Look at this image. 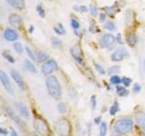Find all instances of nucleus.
<instances>
[{
    "label": "nucleus",
    "instance_id": "nucleus-16",
    "mask_svg": "<svg viewBox=\"0 0 145 136\" xmlns=\"http://www.w3.org/2000/svg\"><path fill=\"white\" fill-rule=\"evenodd\" d=\"M126 40H127V43H128V44L131 47L135 46V45L137 44V43H138V37L134 33H130L128 35H127Z\"/></svg>",
    "mask_w": 145,
    "mask_h": 136
},
{
    "label": "nucleus",
    "instance_id": "nucleus-29",
    "mask_svg": "<svg viewBox=\"0 0 145 136\" xmlns=\"http://www.w3.org/2000/svg\"><path fill=\"white\" fill-rule=\"evenodd\" d=\"M52 45H53V47H54V48H60L63 45L62 41L57 39V38H54L52 40Z\"/></svg>",
    "mask_w": 145,
    "mask_h": 136
},
{
    "label": "nucleus",
    "instance_id": "nucleus-39",
    "mask_svg": "<svg viewBox=\"0 0 145 136\" xmlns=\"http://www.w3.org/2000/svg\"><path fill=\"white\" fill-rule=\"evenodd\" d=\"M91 104H92V108L94 110L96 108V96L95 95H92L91 96Z\"/></svg>",
    "mask_w": 145,
    "mask_h": 136
},
{
    "label": "nucleus",
    "instance_id": "nucleus-22",
    "mask_svg": "<svg viewBox=\"0 0 145 136\" xmlns=\"http://www.w3.org/2000/svg\"><path fill=\"white\" fill-rule=\"evenodd\" d=\"M54 32H56V34L60 35L65 34V28H63V26L62 24H58L57 26H54Z\"/></svg>",
    "mask_w": 145,
    "mask_h": 136
},
{
    "label": "nucleus",
    "instance_id": "nucleus-4",
    "mask_svg": "<svg viewBox=\"0 0 145 136\" xmlns=\"http://www.w3.org/2000/svg\"><path fill=\"white\" fill-rule=\"evenodd\" d=\"M54 130L61 136H69L71 133V124L69 121L66 119L59 120L54 125Z\"/></svg>",
    "mask_w": 145,
    "mask_h": 136
},
{
    "label": "nucleus",
    "instance_id": "nucleus-20",
    "mask_svg": "<svg viewBox=\"0 0 145 136\" xmlns=\"http://www.w3.org/2000/svg\"><path fill=\"white\" fill-rule=\"evenodd\" d=\"M116 92L119 94V96H126L129 94L128 90L125 87H123V86H120V85H116Z\"/></svg>",
    "mask_w": 145,
    "mask_h": 136
},
{
    "label": "nucleus",
    "instance_id": "nucleus-35",
    "mask_svg": "<svg viewBox=\"0 0 145 136\" xmlns=\"http://www.w3.org/2000/svg\"><path fill=\"white\" fill-rule=\"evenodd\" d=\"M25 51H26V53H27V56H28V57L31 59V60H33V61H35V60H36L34 53L32 52V50H31L28 46H26V47H25Z\"/></svg>",
    "mask_w": 145,
    "mask_h": 136
},
{
    "label": "nucleus",
    "instance_id": "nucleus-41",
    "mask_svg": "<svg viewBox=\"0 0 145 136\" xmlns=\"http://www.w3.org/2000/svg\"><path fill=\"white\" fill-rule=\"evenodd\" d=\"M77 10L80 11V12L85 13V12H87V11H88V8H87V7H85V6H80L79 8L77 9Z\"/></svg>",
    "mask_w": 145,
    "mask_h": 136
},
{
    "label": "nucleus",
    "instance_id": "nucleus-7",
    "mask_svg": "<svg viewBox=\"0 0 145 136\" xmlns=\"http://www.w3.org/2000/svg\"><path fill=\"white\" fill-rule=\"evenodd\" d=\"M116 42V37L112 34H105L103 36V41L101 44L102 47H107L108 49H112L114 46Z\"/></svg>",
    "mask_w": 145,
    "mask_h": 136
},
{
    "label": "nucleus",
    "instance_id": "nucleus-1",
    "mask_svg": "<svg viewBox=\"0 0 145 136\" xmlns=\"http://www.w3.org/2000/svg\"><path fill=\"white\" fill-rule=\"evenodd\" d=\"M45 84H46V88L49 94L54 99L60 100L62 97V88L56 77L54 75H49L46 78Z\"/></svg>",
    "mask_w": 145,
    "mask_h": 136
},
{
    "label": "nucleus",
    "instance_id": "nucleus-47",
    "mask_svg": "<svg viewBox=\"0 0 145 136\" xmlns=\"http://www.w3.org/2000/svg\"><path fill=\"white\" fill-rule=\"evenodd\" d=\"M143 71H144V74H145V60L143 61Z\"/></svg>",
    "mask_w": 145,
    "mask_h": 136
},
{
    "label": "nucleus",
    "instance_id": "nucleus-43",
    "mask_svg": "<svg viewBox=\"0 0 145 136\" xmlns=\"http://www.w3.org/2000/svg\"><path fill=\"white\" fill-rule=\"evenodd\" d=\"M101 121H102V117L99 116V117L95 118V119H94V124H101Z\"/></svg>",
    "mask_w": 145,
    "mask_h": 136
},
{
    "label": "nucleus",
    "instance_id": "nucleus-27",
    "mask_svg": "<svg viewBox=\"0 0 145 136\" xmlns=\"http://www.w3.org/2000/svg\"><path fill=\"white\" fill-rule=\"evenodd\" d=\"M14 46V49H15V51L17 53V54H22L23 53V46H22V44L20 43H14L13 44Z\"/></svg>",
    "mask_w": 145,
    "mask_h": 136
},
{
    "label": "nucleus",
    "instance_id": "nucleus-9",
    "mask_svg": "<svg viewBox=\"0 0 145 136\" xmlns=\"http://www.w3.org/2000/svg\"><path fill=\"white\" fill-rule=\"evenodd\" d=\"M70 53L72 54V56L74 58V60L80 63V65H84V56L83 53H82L81 48L78 45H74L70 48Z\"/></svg>",
    "mask_w": 145,
    "mask_h": 136
},
{
    "label": "nucleus",
    "instance_id": "nucleus-42",
    "mask_svg": "<svg viewBox=\"0 0 145 136\" xmlns=\"http://www.w3.org/2000/svg\"><path fill=\"white\" fill-rule=\"evenodd\" d=\"M99 18H100V20H101V21H104V20H105V18H106V14H104V13L100 14Z\"/></svg>",
    "mask_w": 145,
    "mask_h": 136
},
{
    "label": "nucleus",
    "instance_id": "nucleus-17",
    "mask_svg": "<svg viewBox=\"0 0 145 136\" xmlns=\"http://www.w3.org/2000/svg\"><path fill=\"white\" fill-rule=\"evenodd\" d=\"M136 120L140 126L145 131V113L143 112H138L136 113Z\"/></svg>",
    "mask_w": 145,
    "mask_h": 136
},
{
    "label": "nucleus",
    "instance_id": "nucleus-44",
    "mask_svg": "<svg viewBox=\"0 0 145 136\" xmlns=\"http://www.w3.org/2000/svg\"><path fill=\"white\" fill-rule=\"evenodd\" d=\"M0 133L3 134V135H7L8 131H7V130L4 129V128H0Z\"/></svg>",
    "mask_w": 145,
    "mask_h": 136
},
{
    "label": "nucleus",
    "instance_id": "nucleus-13",
    "mask_svg": "<svg viewBox=\"0 0 145 136\" xmlns=\"http://www.w3.org/2000/svg\"><path fill=\"white\" fill-rule=\"evenodd\" d=\"M8 21L10 26L16 29H19L22 26V18L16 14H11L8 17Z\"/></svg>",
    "mask_w": 145,
    "mask_h": 136
},
{
    "label": "nucleus",
    "instance_id": "nucleus-45",
    "mask_svg": "<svg viewBox=\"0 0 145 136\" xmlns=\"http://www.w3.org/2000/svg\"><path fill=\"white\" fill-rule=\"evenodd\" d=\"M11 136H18L17 133L13 128H11Z\"/></svg>",
    "mask_w": 145,
    "mask_h": 136
},
{
    "label": "nucleus",
    "instance_id": "nucleus-12",
    "mask_svg": "<svg viewBox=\"0 0 145 136\" xmlns=\"http://www.w3.org/2000/svg\"><path fill=\"white\" fill-rule=\"evenodd\" d=\"M19 37L18 35V33L12 28H7L4 31V38L7 41H9V42H15Z\"/></svg>",
    "mask_w": 145,
    "mask_h": 136
},
{
    "label": "nucleus",
    "instance_id": "nucleus-21",
    "mask_svg": "<svg viewBox=\"0 0 145 136\" xmlns=\"http://www.w3.org/2000/svg\"><path fill=\"white\" fill-rule=\"evenodd\" d=\"M108 131V126L105 122H101V126H100V133L99 136H106Z\"/></svg>",
    "mask_w": 145,
    "mask_h": 136
},
{
    "label": "nucleus",
    "instance_id": "nucleus-24",
    "mask_svg": "<svg viewBox=\"0 0 145 136\" xmlns=\"http://www.w3.org/2000/svg\"><path fill=\"white\" fill-rule=\"evenodd\" d=\"M118 111H119V103H118V102H115L110 108V114L115 115Z\"/></svg>",
    "mask_w": 145,
    "mask_h": 136
},
{
    "label": "nucleus",
    "instance_id": "nucleus-18",
    "mask_svg": "<svg viewBox=\"0 0 145 136\" xmlns=\"http://www.w3.org/2000/svg\"><path fill=\"white\" fill-rule=\"evenodd\" d=\"M49 56H47V54H45L44 52H41L38 51L36 53V60H37L38 63H44V62H46L48 60Z\"/></svg>",
    "mask_w": 145,
    "mask_h": 136
},
{
    "label": "nucleus",
    "instance_id": "nucleus-38",
    "mask_svg": "<svg viewBox=\"0 0 145 136\" xmlns=\"http://www.w3.org/2000/svg\"><path fill=\"white\" fill-rule=\"evenodd\" d=\"M140 90H142V86H140L139 84L136 83L134 85H133V92L134 94H138L140 92Z\"/></svg>",
    "mask_w": 145,
    "mask_h": 136
},
{
    "label": "nucleus",
    "instance_id": "nucleus-19",
    "mask_svg": "<svg viewBox=\"0 0 145 136\" xmlns=\"http://www.w3.org/2000/svg\"><path fill=\"white\" fill-rule=\"evenodd\" d=\"M25 66L30 73H32V74H36V73H37V70H36V68L34 65V63H32L30 60H28V59L25 61Z\"/></svg>",
    "mask_w": 145,
    "mask_h": 136
},
{
    "label": "nucleus",
    "instance_id": "nucleus-30",
    "mask_svg": "<svg viewBox=\"0 0 145 136\" xmlns=\"http://www.w3.org/2000/svg\"><path fill=\"white\" fill-rule=\"evenodd\" d=\"M36 11H37V13L39 14V16L41 17H44L45 16L44 9L43 6L41 4H39V5H37V6H36Z\"/></svg>",
    "mask_w": 145,
    "mask_h": 136
},
{
    "label": "nucleus",
    "instance_id": "nucleus-49",
    "mask_svg": "<svg viewBox=\"0 0 145 136\" xmlns=\"http://www.w3.org/2000/svg\"><path fill=\"white\" fill-rule=\"evenodd\" d=\"M142 136H145V133H142Z\"/></svg>",
    "mask_w": 145,
    "mask_h": 136
},
{
    "label": "nucleus",
    "instance_id": "nucleus-5",
    "mask_svg": "<svg viewBox=\"0 0 145 136\" xmlns=\"http://www.w3.org/2000/svg\"><path fill=\"white\" fill-rule=\"evenodd\" d=\"M129 56H130V54L128 51L123 47H120V48H117L115 51L112 54L111 59L112 62H120L122 59L128 58Z\"/></svg>",
    "mask_w": 145,
    "mask_h": 136
},
{
    "label": "nucleus",
    "instance_id": "nucleus-26",
    "mask_svg": "<svg viewBox=\"0 0 145 136\" xmlns=\"http://www.w3.org/2000/svg\"><path fill=\"white\" fill-rule=\"evenodd\" d=\"M110 81H111V83H112V84H114V85H118L119 84L121 83V79L118 75H112V76L111 77Z\"/></svg>",
    "mask_w": 145,
    "mask_h": 136
},
{
    "label": "nucleus",
    "instance_id": "nucleus-14",
    "mask_svg": "<svg viewBox=\"0 0 145 136\" xmlns=\"http://www.w3.org/2000/svg\"><path fill=\"white\" fill-rule=\"evenodd\" d=\"M16 106L17 110H18V112H19L20 115L22 117H24L25 119H29L30 113H29L28 109H27V107L25 103H23L22 102H17L16 103Z\"/></svg>",
    "mask_w": 145,
    "mask_h": 136
},
{
    "label": "nucleus",
    "instance_id": "nucleus-2",
    "mask_svg": "<svg viewBox=\"0 0 145 136\" xmlns=\"http://www.w3.org/2000/svg\"><path fill=\"white\" fill-rule=\"evenodd\" d=\"M133 129V122L130 119H120L115 122L113 130L120 135H124L131 133Z\"/></svg>",
    "mask_w": 145,
    "mask_h": 136
},
{
    "label": "nucleus",
    "instance_id": "nucleus-33",
    "mask_svg": "<svg viewBox=\"0 0 145 136\" xmlns=\"http://www.w3.org/2000/svg\"><path fill=\"white\" fill-rule=\"evenodd\" d=\"M103 10L105 11L106 15H109V16H112L113 13L115 11V8L114 7H105L103 8Z\"/></svg>",
    "mask_w": 145,
    "mask_h": 136
},
{
    "label": "nucleus",
    "instance_id": "nucleus-25",
    "mask_svg": "<svg viewBox=\"0 0 145 136\" xmlns=\"http://www.w3.org/2000/svg\"><path fill=\"white\" fill-rule=\"evenodd\" d=\"M57 111L61 113V114H63V113H65L67 112V109H66V106L65 104L63 103H60L57 104Z\"/></svg>",
    "mask_w": 145,
    "mask_h": 136
},
{
    "label": "nucleus",
    "instance_id": "nucleus-37",
    "mask_svg": "<svg viewBox=\"0 0 145 136\" xmlns=\"http://www.w3.org/2000/svg\"><path fill=\"white\" fill-rule=\"evenodd\" d=\"M121 83L123 84V85L125 86V87H128L131 83V79L129 78V77H123V78L121 79Z\"/></svg>",
    "mask_w": 145,
    "mask_h": 136
},
{
    "label": "nucleus",
    "instance_id": "nucleus-8",
    "mask_svg": "<svg viewBox=\"0 0 145 136\" xmlns=\"http://www.w3.org/2000/svg\"><path fill=\"white\" fill-rule=\"evenodd\" d=\"M6 112L7 113V115L11 118V119L15 122V124H16V125L19 127V128L21 130H25V122H23L21 119H20V117L19 116H17L15 112H14V111L12 110L11 108H9V107H6Z\"/></svg>",
    "mask_w": 145,
    "mask_h": 136
},
{
    "label": "nucleus",
    "instance_id": "nucleus-32",
    "mask_svg": "<svg viewBox=\"0 0 145 136\" xmlns=\"http://www.w3.org/2000/svg\"><path fill=\"white\" fill-rule=\"evenodd\" d=\"M104 28L107 30H110V31H113V30H115L116 26L113 22H107L106 24L104 25Z\"/></svg>",
    "mask_w": 145,
    "mask_h": 136
},
{
    "label": "nucleus",
    "instance_id": "nucleus-10",
    "mask_svg": "<svg viewBox=\"0 0 145 136\" xmlns=\"http://www.w3.org/2000/svg\"><path fill=\"white\" fill-rule=\"evenodd\" d=\"M0 80H1V83L4 86L5 90H6L7 93L13 94L14 92H13V88H12L11 83H10V80H9L7 75L3 70L0 71Z\"/></svg>",
    "mask_w": 145,
    "mask_h": 136
},
{
    "label": "nucleus",
    "instance_id": "nucleus-3",
    "mask_svg": "<svg viewBox=\"0 0 145 136\" xmlns=\"http://www.w3.org/2000/svg\"><path fill=\"white\" fill-rule=\"evenodd\" d=\"M34 127L35 131H37L40 135H42V136L51 135V131H50L47 122H45L43 118H41L39 116L35 117L34 120Z\"/></svg>",
    "mask_w": 145,
    "mask_h": 136
},
{
    "label": "nucleus",
    "instance_id": "nucleus-48",
    "mask_svg": "<svg viewBox=\"0 0 145 136\" xmlns=\"http://www.w3.org/2000/svg\"><path fill=\"white\" fill-rule=\"evenodd\" d=\"M33 136H39V135H37V134H33Z\"/></svg>",
    "mask_w": 145,
    "mask_h": 136
},
{
    "label": "nucleus",
    "instance_id": "nucleus-31",
    "mask_svg": "<svg viewBox=\"0 0 145 136\" xmlns=\"http://www.w3.org/2000/svg\"><path fill=\"white\" fill-rule=\"evenodd\" d=\"M71 26L72 27L74 28L75 31H77L79 28H80V24L79 22L77 21L76 19H74V18H71Z\"/></svg>",
    "mask_w": 145,
    "mask_h": 136
},
{
    "label": "nucleus",
    "instance_id": "nucleus-15",
    "mask_svg": "<svg viewBox=\"0 0 145 136\" xmlns=\"http://www.w3.org/2000/svg\"><path fill=\"white\" fill-rule=\"evenodd\" d=\"M6 1L10 5V6L16 9H19L22 10L25 7V4L24 0H6Z\"/></svg>",
    "mask_w": 145,
    "mask_h": 136
},
{
    "label": "nucleus",
    "instance_id": "nucleus-46",
    "mask_svg": "<svg viewBox=\"0 0 145 136\" xmlns=\"http://www.w3.org/2000/svg\"><path fill=\"white\" fill-rule=\"evenodd\" d=\"M33 31H34V26H30L28 32H29L30 34H32V33H33Z\"/></svg>",
    "mask_w": 145,
    "mask_h": 136
},
{
    "label": "nucleus",
    "instance_id": "nucleus-11",
    "mask_svg": "<svg viewBox=\"0 0 145 136\" xmlns=\"http://www.w3.org/2000/svg\"><path fill=\"white\" fill-rule=\"evenodd\" d=\"M10 74H11L13 80L15 81V83L18 85L19 89L22 90V91H25V84L24 80H23L22 76L20 75L19 73H18L17 71H16V70H11Z\"/></svg>",
    "mask_w": 145,
    "mask_h": 136
},
{
    "label": "nucleus",
    "instance_id": "nucleus-23",
    "mask_svg": "<svg viewBox=\"0 0 145 136\" xmlns=\"http://www.w3.org/2000/svg\"><path fill=\"white\" fill-rule=\"evenodd\" d=\"M121 67L119 65H114V66H111L108 69V75H116L117 73H120Z\"/></svg>",
    "mask_w": 145,
    "mask_h": 136
},
{
    "label": "nucleus",
    "instance_id": "nucleus-6",
    "mask_svg": "<svg viewBox=\"0 0 145 136\" xmlns=\"http://www.w3.org/2000/svg\"><path fill=\"white\" fill-rule=\"evenodd\" d=\"M58 69V65L57 63L51 59V60H47L46 62L44 63V65H42V72L44 75H51L52 73L54 71H56Z\"/></svg>",
    "mask_w": 145,
    "mask_h": 136
},
{
    "label": "nucleus",
    "instance_id": "nucleus-40",
    "mask_svg": "<svg viewBox=\"0 0 145 136\" xmlns=\"http://www.w3.org/2000/svg\"><path fill=\"white\" fill-rule=\"evenodd\" d=\"M116 42L119 44H123V42H122V39H121V34H117V35H116Z\"/></svg>",
    "mask_w": 145,
    "mask_h": 136
},
{
    "label": "nucleus",
    "instance_id": "nucleus-28",
    "mask_svg": "<svg viewBox=\"0 0 145 136\" xmlns=\"http://www.w3.org/2000/svg\"><path fill=\"white\" fill-rule=\"evenodd\" d=\"M2 56H3L5 58H6L8 62H10L11 63H15V58H14L9 53H7V52H3V53H2Z\"/></svg>",
    "mask_w": 145,
    "mask_h": 136
},
{
    "label": "nucleus",
    "instance_id": "nucleus-34",
    "mask_svg": "<svg viewBox=\"0 0 145 136\" xmlns=\"http://www.w3.org/2000/svg\"><path fill=\"white\" fill-rule=\"evenodd\" d=\"M90 13H91V15L93 16H96L98 15V9H97V7H96L95 5H91Z\"/></svg>",
    "mask_w": 145,
    "mask_h": 136
},
{
    "label": "nucleus",
    "instance_id": "nucleus-36",
    "mask_svg": "<svg viewBox=\"0 0 145 136\" xmlns=\"http://www.w3.org/2000/svg\"><path fill=\"white\" fill-rule=\"evenodd\" d=\"M93 65H94V67H95V69H96V71H97L98 73H100L101 75H104V74H105V70H104L103 68L102 67V65H98V63H93Z\"/></svg>",
    "mask_w": 145,
    "mask_h": 136
}]
</instances>
